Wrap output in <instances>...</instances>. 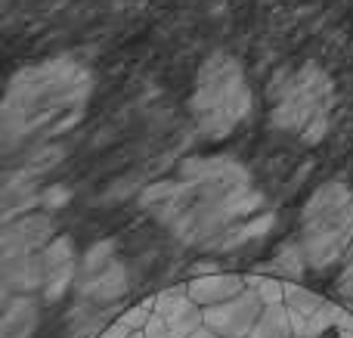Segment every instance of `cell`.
<instances>
[{
  "label": "cell",
  "mask_w": 353,
  "mask_h": 338,
  "mask_svg": "<svg viewBox=\"0 0 353 338\" xmlns=\"http://www.w3.org/2000/svg\"><path fill=\"white\" fill-rule=\"evenodd\" d=\"M332 106H335V87L332 78L316 66H304L279 87L276 106L270 112L273 128L288 130L304 143H319L329 130Z\"/></svg>",
  "instance_id": "cell-5"
},
{
  "label": "cell",
  "mask_w": 353,
  "mask_h": 338,
  "mask_svg": "<svg viewBox=\"0 0 353 338\" xmlns=\"http://www.w3.org/2000/svg\"><path fill=\"white\" fill-rule=\"evenodd\" d=\"M263 308H267V301H263V298L248 286V289L239 292V295H232V298H226V301L205 308V323L220 338L251 335V329H254L257 317L263 314Z\"/></svg>",
  "instance_id": "cell-6"
},
{
  "label": "cell",
  "mask_w": 353,
  "mask_h": 338,
  "mask_svg": "<svg viewBox=\"0 0 353 338\" xmlns=\"http://www.w3.org/2000/svg\"><path fill=\"white\" fill-rule=\"evenodd\" d=\"M344 317H347V308H338V304L325 301L316 314H310L304 320L301 335H304V338H323L325 332H335V329L344 323Z\"/></svg>",
  "instance_id": "cell-16"
},
{
  "label": "cell",
  "mask_w": 353,
  "mask_h": 338,
  "mask_svg": "<svg viewBox=\"0 0 353 338\" xmlns=\"http://www.w3.org/2000/svg\"><path fill=\"white\" fill-rule=\"evenodd\" d=\"M251 112V87L232 56L214 53L192 90V118L205 137H230Z\"/></svg>",
  "instance_id": "cell-4"
},
{
  "label": "cell",
  "mask_w": 353,
  "mask_h": 338,
  "mask_svg": "<svg viewBox=\"0 0 353 338\" xmlns=\"http://www.w3.org/2000/svg\"><path fill=\"white\" fill-rule=\"evenodd\" d=\"M124 292H128V267H124L121 261H112L109 267L90 273V277L81 283V295L97 301V304L118 301Z\"/></svg>",
  "instance_id": "cell-12"
},
{
  "label": "cell",
  "mask_w": 353,
  "mask_h": 338,
  "mask_svg": "<svg viewBox=\"0 0 353 338\" xmlns=\"http://www.w3.org/2000/svg\"><path fill=\"white\" fill-rule=\"evenodd\" d=\"M90 93V78L74 62H47V66L22 68L10 81L3 103L6 143L12 137H28L31 130H56L81 118Z\"/></svg>",
  "instance_id": "cell-2"
},
{
  "label": "cell",
  "mask_w": 353,
  "mask_h": 338,
  "mask_svg": "<svg viewBox=\"0 0 353 338\" xmlns=\"http://www.w3.org/2000/svg\"><path fill=\"white\" fill-rule=\"evenodd\" d=\"M186 289L201 308H211V304H220V301H226V298H232V295H239V292L248 289V277H242V273L214 270V273L192 277L186 283Z\"/></svg>",
  "instance_id": "cell-11"
},
{
  "label": "cell",
  "mask_w": 353,
  "mask_h": 338,
  "mask_svg": "<svg viewBox=\"0 0 353 338\" xmlns=\"http://www.w3.org/2000/svg\"><path fill=\"white\" fill-rule=\"evenodd\" d=\"M310 267V261H307L304 248H301V242H285V246L279 248V255L273 258V264H270V273H282V277L294 279L301 277V273Z\"/></svg>",
  "instance_id": "cell-17"
},
{
  "label": "cell",
  "mask_w": 353,
  "mask_h": 338,
  "mask_svg": "<svg viewBox=\"0 0 353 338\" xmlns=\"http://www.w3.org/2000/svg\"><path fill=\"white\" fill-rule=\"evenodd\" d=\"M276 227V215H257V217H251V221H245V223H230V227L223 230V233L217 236V239H211L208 242V248H217V252H230V248H239V246H245L248 239H257V236H263V233H270V230Z\"/></svg>",
  "instance_id": "cell-14"
},
{
  "label": "cell",
  "mask_w": 353,
  "mask_h": 338,
  "mask_svg": "<svg viewBox=\"0 0 353 338\" xmlns=\"http://www.w3.org/2000/svg\"><path fill=\"white\" fill-rule=\"evenodd\" d=\"M263 205V196L251 186L245 165L214 177H180L143 190L140 208L186 246H208L230 223L251 217Z\"/></svg>",
  "instance_id": "cell-1"
},
{
  "label": "cell",
  "mask_w": 353,
  "mask_h": 338,
  "mask_svg": "<svg viewBox=\"0 0 353 338\" xmlns=\"http://www.w3.org/2000/svg\"><path fill=\"white\" fill-rule=\"evenodd\" d=\"M112 261H115V239L97 242V246H90V252L84 255V273L90 277V273H97V270H103V267H109Z\"/></svg>",
  "instance_id": "cell-20"
},
{
  "label": "cell",
  "mask_w": 353,
  "mask_h": 338,
  "mask_svg": "<svg viewBox=\"0 0 353 338\" xmlns=\"http://www.w3.org/2000/svg\"><path fill=\"white\" fill-rule=\"evenodd\" d=\"M301 248L313 270H325L353 242V190L344 180L316 186L301 208Z\"/></svg>",
  "instance_id": "cell-3"
},
{
  "label": "cell",
  "mask_w": 353,
  "mask_h": 338,
  "mask_svg": "<svg viewBox=\"0 0 353 338\" xmlns=\"http://www.w3.org/2000/svg\"><path fill=\"white\" fill-rule=\"evenodd\" d=\"M37 301L31 295H10L0 320V338H31L37 329Z\"/></svg>",
  "instance_id": "cell-13"
},
{
  "label": "cell",
  "mask_w": 353,
  "mask_h": 338,
  "mask_svg": "<svg viewBox=\"0 0 353 338\" xmlns=\"http://www.w3.org/2000/svg\"><path fill=\"white\" fill-rule=\"evenodd\" d=\"M53 221L43 215H22L19 221H3L0 233V252L3 255H22V252H41L47 242H53Z\"/></svg>",
  "instance_id": "cell-8"
},
{
  "label": "cell",
  "mask_w": 353,
  "mask_h": 338,
  "mask_svg": "<svg viewBox=\"0 0 353 338\" xmlns=\"http://www.w3.org/2000/svg\"><path fill=\"white\" fill-rule=\"evenodd\" d=\"M130 338H146V332H143V329H140V332H134V335H130Z\"/></svg>",
  "instance_id": "cell-28"
},
{
  "label": "cell",
  "mask_w": 353,
  "mask_h": 338,
  "mask_svg": "<svg viewBox=\"0 0 353 338\" xmlns=\"http://www.w3.org/2000/svg\"><path fill=\"white\" fill-rule=\"evenodd\" d=\"M285 304L292 308V314H298L301 320H307L310 314H316L325 304V298H319L316 292L304 289L301 283H285Z\"/></svg>",
  "instance_id": "cell-18"
},
{
  "label": "cell",
  "mask_w": 353,
  "mask_h": 338,
  "mask_svg": "<svg viewBox=\"0 0 353 338\" xmlns=\"http://www.w3.org/2000/svg\"><path fill=\"white\" fill-rule=\"evenodd\" d=\"M294 335H298V329H294L292 308L285 301H279L263 308V314L257 317L248 338H294Z\"/></svg>",
  "instance_id": "cell-15"
},
{
  "label": "cell",
  "mask_w": 353,
  "mask_h": 338,
  "mask_svg": "<svg viewBox=\"0 0 353 338\" xmlns=\"http://www.w3.org/2000/svg\"><path fill=\"white\" fill-rule=\"evenodd\" d=\"M65 202H68V190H62V186H53L50 192H43V205H50V208L65 205Z\"/></svg>",
  "instance_id": "cell-25"
},
{
  "label": "cell",
  "mask_w": 353,
  "mask_h": 338,
  "mask_svg": "<svg viewBox=\"0 0 353 338\" xmlns=\"http://www.w3.org/2000/svg\"><path fill=\"white\" fill-rule=\"evenodd\" d=\"M239 338H248V335H239Z\"/></svg>",
  "instance_id": "cell-29"
},
{
  "label": "cell",
  "mask_w": 353,
  "mask_h": 338,
  "mask_svg": "<svg viewBox=\"0 0 353 338\" xmlns=\"http://www.w3.org/2000/svg\"><path fill=\"white\" fill-rule=\"evenodd\" d=\"M43 298L59 301L74 283V246L68 236H56L53 242L43 246Z\"/></svg>",
  "instance_id": "cell-9"
},
{
  "label": "cell",
  "mask_w": 353,
  "mask_h": 338,
  "mask_svg": "<svg viewBox=\"0 0 353 338\" xmlns=\"http://www.w3.org/2000/svg\"><path fill=\"white\" fill-rule=\"evenodd\" d=\"M43 248L41 252L3 255V298L10 295H31L34 289H43Z\"/></svg>",
  "instance_id": "cell-10"
},
{
  "label": "cell",
  "mask_w": 353,
  "mask_h": 338,
  "mask_svg": "<svg viewBox=\"0 0 353 338\" xmlns=\"http://www.w3.org/2000/svg\"><path fill=\"white\" fill-rule=\"evenodd\" d=\"M130 335H134V329H130L121 317H118L115 323H109V326H103V332H99V338H130Z\"/></svg>",
  "instance_id": "cell-23"
},
{
  "label": "cell",
  "mask_w": 353,
  "mask_h": 338,
  "mask_svg": "<svg viewBox=\"0 0 353 338\" xmlns=\"http://www.w3.org/2000/svg\"><path fill=\"white\" fill-rule=\"evenodd\" d=\"M248 286L263 298L267 304H279L285 301V283L279 277H261V273H251L248 277Z\"/></svg>",
  "instance_id": "cell-19"
},
{
  "label": "cell",
  "mask_w": 353,
  "mask_h": 338,
  "mask_svg": "<svg viewBox=\"0 0 353 338\" xmlns=\"http://www.w3.org/2000/svg\"><path fill=\"white\" fill-rule=\"evenodd\" d=\"M335 338H353V329H335Z\"/></svg>",
  "instance_id": "cell-27"
},
{
  "label": "cell",
  "mask_w": 353,
  "mask_h": 338,
  "mask_svg": "<svg viewBox=\"0 0 353 338\" xmlns=\"http://www.w3.org/2000/svg\"><path fill=\"white\" fill-rule=\"evenodd\" d=\"M186 338H220L217 332H214V329L211 326H208V323H201V326L199 329H195V332H189Z\"/></svg>",
  "instance_id": "cell-26"
},
{
  "label": "cell",
  "mask_w": 353,
  "mask_h": 338,
  "mask_svg": "<svg viewBox=\"0 0 353 338\" xmlns=\"http://www.w3.org/2000/svg\"><path fill=\"white\" fill-rule=\"evenodd\" d=\"M155 310L165 317L171 338H186L205 323V308L189 295L186 286H174V289H165L161 295H155Z\"/></svg>",
  "instance_id": "cell-7"
},
{
  "label": "cell",
  "mask_w": 353,
  "mask_h": 338,
  "mask_svg": "<svg viewBox=\"0 0 353 338\" xmlns=\"http://www.w3.org/2000/svg\"><path fill=\"white\" fill-rule=\"evenodd\" d=\"M143 332H146V338H171V329H168V323H165V317L155 310L152 317H149V323L143 326Z\"/></svg>",
  "instance_id": "cell-22"
},
{
  "label": "cell",
  "mask_w": 353,
  "mask_h": 338,
  "mask_svg": "<svg viewBox=\"0 0 353 338\" xmlns=\"http://www.w3.org/2000/svg\"><path fill=\"white\" fill-rule=\"evenodd\" d=\"M338 289H341L344 298H350V301H353V258L347 261V267L341 270V277H338Z\"/></svg>",
  "instance_id": "cell-24"
},
{
  "label": "cell",
  "mask_w": 353,
  "mask_h": 338,
  "mask_svg": "<svg viewBox=\"0 0 353 338\" xmlns=\"http://www.w3.org/2000/svg\"><path fill=\"white\" fill-rule=\"evenodd\" d=\"M152 314H155V298H146V301L134 304V308H130V310H124V314H121V320L128 323V326L134 329V332H140V329L149 323V317H152Z\"/></svg>",
  "instance_id": "cell-21"
}]
</instances>
